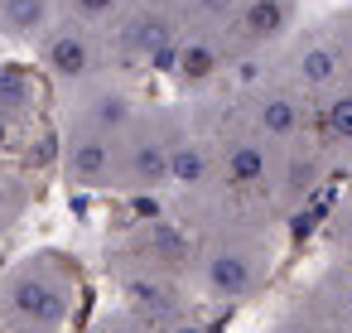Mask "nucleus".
<instances>
[{
  "label": "nucleus",
  "instance_id": "obj_8",
  "mask_svg": "<svg viewBox=\"0 0 352 333\" xmlns=\"http://www.w3.org/2000/svg\"><path fill=\"white\" fill-rule=\"evenodd\" d=\"M222 68H227V34L184 25L179 30V49H174V78L184 87H208Z\"/></svg>",
  "mask_w": 352,
  "mask_h": 333
},
{
  "label": "nucleus",
  "instance_id": "obj_21",
  "mask_svg": "<svg viewBox=\"0 0 352 333\" xmlns=\"http://www.w3.org/2000/svg\"><path fill=\"white\" fill-rule=\"evenodd\" d=\"M342 309H347V319H352V285L342 290Z\"/></svg>",
  "mask_w": 352,
  "mask_h": 333
},
{
  "label": "nucleus",
  "instance_id": "obj_13",
  "mask_svg": "<svg viewBox=\"0 0 352 333\" xmlns=\"http://www.w3.org/2000/svg\"><path fill=\"white\" fill-rule=\"evenodd\" d=\"M54 20H58L54 0H0V39L34 44Z\"/></svg>",
  "mask_w": 352,
  "mask_h": 333
},
{
  "label": "nucleus",
  "instance_id": "obj_22",
  "mask_svg": "<svg viewBox=\"0 0 352 333\" xmlns=\"http://www.w3.org/2000/svg\"><path fill=\"white\" fill-rule=\"evenodd\" d=\"M275 333H309V328H275Z\"/></svg>",
  "mask_w": 352,
  "mask_h": 333
},
{
  "label": "nucleus",
  "instance_id": "obj_2",
  "mask_svg": "<svg viewBox=\"0 0 352 333\" xmlns=\"http://www.w3.org/2000/svg\"><path fill=\"white\" fill-rule=\"evenodd\" d=\"M179 30H184L179 0H126V10L107 30L102 58L116 63V73H140L164 44L179 39Z\"/></svg>",
  "mask_w": 352,
  "mask_h": 333
},
{
  "label": "nucleus",
  "instance_id": "obj_17",
  "mask_svg": "<svg viewBox=\"0 0 352 333\" xmlns=\"http://www.w3.org/2000/svg\"><path fill=\"white\" fill-rule=\"evenodd\" d=\"M92 333H155V323L140 319L135 309H111V314H102L92 323Z\"/></svg>",
  "mask_w": 352,
  "mask_h": 333
},
{
  "label": "nucleus",
  "instance_id": "obj_5",
  "mask_svg": "<svg viewBox=\"0 0 352 333\" xmlns=\"http://www.w3.org/2000/svg\"><path fill=\"white\" fill-rule=\"evenodd\" d=\"M34 54H39V68H44L54 83H63V87H78V83L97 78V73L107 68L97 34H92L87 25H78V20H63V15L34 39Z\"/></svg>",
  "mask_w": 352,
  "mask_h": 333
},
{
  "label": "nucleus",
  "instance_id": "obj_3",
  "mask_svg": "<svg viewBox=\"0 0 352 333\" xmlns=\"http://www.w3.org/2000/svg\"><path fill=\"white\" fill-rule=\"evenodd\" d=\"M169 121L160 111H135V121L116 136V189L160 193L169 189Z\"/></svg>",
  "mask_w": 352,
  "mask_h": 333
},
{
  "label": "nucleus",
  "instance_id": "obj_20",
  "mask_svg": "<svg viewBox=\"0 0 352 333\" xmlns=\"http://www.w3.org/2000/svg\"><path fill=\"white\" fill-rule=\"evenodd\" d=\"M10 145H15V121L0 116V150H10Z\"/></svg>",
  "mask_w": 352,
  "mask_h": 333
},
{
  "label": "nucleus",
  "instance_id": "obj_9",
  "mask_svg": "<svg viewBox=\"0 0 352 333\" xmlns=\"http://www.w3.org/2000/svg\"><path fill=\"white\" fill-rule=\"evenodd\" d=\"M217 179L236 193L261 189L270 179V140H261L256 131H236L217 145Z\"/></svg>",
  "mask_w": 352,
  "mask_h": 333
},
{
  "label": "nucleus",
  "instance_id": "obj_10",
  "mask_svg": "<svg viewBox=\"0 0 352 333\" xmlns=\"http://www.w3.org/2000/svg\"><path fill=\"white\" fill-rule=\"evenodd\" d=\"M294 20V0H236V10L227 20V39L246 44V49H265L275 39H285Z\"/></svg>",
  "mask_w": 352,
  "mask_h": 333
},
{
  "label": "nucleus",
  "instance_id": "obj_6",
  "mask_svg": "<svg viewBox=\"0 0 352 333\" xmlns=\"http://www.w3.org/2000/svg\"><path fill=\"white\" fill-rule=\"evenodd\" d=\"M140 102L135 92L121 83V78H87L73 87V102H68V131H97V136H121L131 121H135Z\"/></svg>",
  "mask_w": 352,
  "mask_h": 333
},
{
  "label": "nucleus",
  "instance_id": "obj_1",
  "mask_svg": "<svg viewBox=\"0 0 352 333\" xmlns=\"http://www.w3.org/2000/svg\"><path fill=\"white\" fill-rule=\"evenodd\" d=\"M73 314V275L63 256H25L0 270V323L15 333H63Z\"/></svg>",
  "mask_w": 352,
  "mask_h": 333
},
{
  "label": "nucleus",
  "instance_id": "obj_14",
  "mask_svg": "<svg viewBox=\"0 0 352 333\" xmlns=\"http://www.w3.org/2000/svg\"><path fill=\"white\" fill-rule=\"evenodd\" d=\"M294 78L304 87H333L342 78V54L333 44H309L299 58H294Z\"/></svg>",
  "mask_w": 352,
  "mask_h": 333
},
{
  "label": "nucleus",
  "instance_id": "obj_15",
  "mask_svg": "<svg viewBox=\"0 0 352 333\" xmlns=\"http://www.w3.org/2000/svg\"><path fill=\"white\" fill-rule=\"evenodd\" d=\"M30 107H34V83H30V73H25L20 63H0V116L20 121V116H30Z\"/></svg>",
  "mask_w": 352,
  "mask_h": 333
},
{
  "label": "nucleus",
  "instance_id": "obj_19",
  "mask_svg": "<svg viewBox=\"0 0 352 333\" xmlns=\"http://www.w3.org/2000/svg\"><path fill=\"white\" fill-rule=\"evenodd\" d=\"M155 333H208V323H203V319H193V314H174V319L155 323Z\"/></svg>",
  "mask_w": 352,
  "mask_h": 333
},
{
  "label": "nucleus",
  "instance_id": "obj_18",
  "mask_svg": "<svg viewBox=\"0 0 352 333\" xmlns=\"http://www.w3.org/2000/svg\"><path fill=\"white\" fill-rule=\"evenodd\" d=\"M323 126H328L333 140H352V92H342L323 107Z\"/></svg>",
  "mask_w": 352,
  "mask_h": 333
},
{
  "label": "nucleus",
  "instance_id": "obj_16",
  "mask_svg": "<svg viewBox=\"0 0 352 333\" xmlns=\"http://www.w3.org/2000/svg\"><path fill=\"white\" fill-rule=\"evenodd\" d=\"M54 6H58L63 20H78L87 30H97V25H111L126 10V0H54Z\"/></svg>",
  "mask_w": 352,
  "mask_h": 333
},
{
  "label": "nucleus",
  "instance_id": "obj_11",
  "mask_svg": "<svg viewBox=\"0 0 352 333\" xmlns=\"http://www.w3.org/2000/svg\"><path fill=\"white\" fill-rule=\"evenodd\" d=\"M217 179V150L203 140V136H188L179 131L169 140V189H184V193H208Z\"/></svg>",
  "mask_w": 352,
  "mask_h": 333
},
{
  "label": "nucleus",
  "instance_id": "obj_12",
  "mask_svg": "<svg viewBox=\"0 0 352 333\" xmlns=\"http://www.w3.org/2000/svg\"><path fill=\"white\" fill-rule=\"evenodd\" d=\"M251 131L261 140H299L304 131V102L294 92H261L251 107Z\"/></svg>",
  "mask_w": 352,
  "mask_h": 333
},
{
  "label": "nucleus",
  "instance_id": "obj_7",
  "mask_svg": "<svg viewBox=\"0 0 352 333\" xmlns=\"http://www.w3.org/2000/svg\"><path fill=\"white\" fill-rule=\"evenodd\" d=\"M58 174H63L68 189H82V193H107V189H116V136L68 131V136H63Z\"/></svg>",
  "mask_w": 352,
  "mask_h": 333
},
{
  "label": "nucleus",
  "instance_id": "obj_4",
  "mask_svg": "<svg viewBox=\"0 0 352 333\" xmlns=\"http://www.w3.org/2000/svg\"><path fill=\"white\" fill-rule=\"evenodd\" d=\"M265 280V256L236 237H217L203 246L198 256V285L222 299V304H236V299H251Z\"/></svg>",
  "mask_w": 352,
  "mask_h": 333
}]
</instances>
